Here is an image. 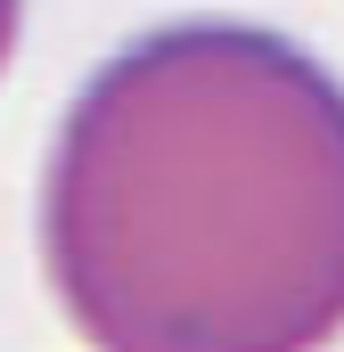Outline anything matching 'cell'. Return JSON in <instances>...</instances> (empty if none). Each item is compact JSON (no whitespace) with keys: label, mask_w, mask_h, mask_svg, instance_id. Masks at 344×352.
Instances as JSON below:
<instances>
[{"label":"cell","mask_w":344,"mask_h":352,"mask_svg":"<svg viewBox=\"0 0 344 352\" xmlns=\"http://www.w3.org/2000/svg\"><path fill=\"white\" fill-rule=\"evenodd\" d=\"M17 33H25V0H0V74L17 58Z\"/></svg>","instance_id":"obj_2"},{"label":"cell","mask_w":344,"mask_h":352,"mask_svg":"<svg viewBox=\"0 0 344 352\" xmlns=\"http://www.w3.org/2000/svg\"><path fill=\"white\" fill-rule=\"evenodd\" d=\"M41 278L83 352L344 344V74L246 16L131 33L58 115Z\"/></svg>","instance_id":"obj_1"}]
</instances>
